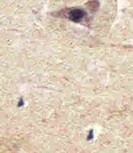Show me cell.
<instances>
[{
  "label": "cell",
  "mask_w": 133,
  "mask_h": 153,
  "mask_svg": "<svg viewBox=\"0 0 133 153\" xmlns=\"http://www.w3.org/2000/svg\"><path fill=\"white\" fill-rule=\"evenodd\" d=\"M65 16L71 21L79 23L85 18L86 13L82 8H72V9L66 10Z\"/></svg>",
  "instance_id": "obj_1"
}]
</instances>
